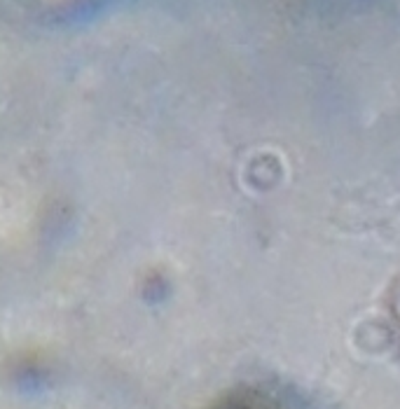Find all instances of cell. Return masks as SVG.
Returning a JSON list of instances; mask_svg holds the SVG:
<instances>
[{
  "instance_id": "1",
  "label": "cell",
  "mask_w": 400,
  "mask_h": 409,
  "mask_svg": "<svg viewBox=\"0 0 400 409\" xmlns=\"http://www.w3.org/2000/svg\"><path fill=\"white\" fill-rule=\"evenodd\" d=\"M389 309H391L393 323H396V330H398V335H400V278L393 283V288H391V295H389Z\"/></svg>"
}]
</instances>
